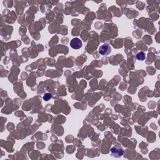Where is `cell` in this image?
<instances>
[{
    "label": "cell",
    "mask_w": 160,
    "mask_h": 160,
    "mask_svg": "<svg viewBox=\"0 0 160 160\" xmlns=\"http://www.w3.org/2000/svg\"><path fill=\"white\" fill-rule=\"evenodd\" d=\"M51 98H52V96L50 93H46L43 96V99L45 100V101H48V100H50Z\"/></svg>",
    "instance_id": "5b68a950"
},
{
    "label": "cell",
    "mask_w": 160,
    "mask_h": 160,
    "mask_svg": "<svg viewBox=\"0 0 160 160\" xmlns=\"http://www.w3.org/2000/svg\"><path fill=\"white\" fill-rule=\"evenodd\" d=\"M111 51V46L108 44H103L99 48V53L101 55L106 56L109 55Z\"/></svg>",
    "instance_id": "7a4b0ae2"
},
{
    "label": "cell",
    "mask_w": 160,
    "mask_h": 160,
    "mask_svg": "<svg viewBox=\"0 0 160 160\" xmlns=\"http://www.w3.org/2000/svg\"><path fill=\"white\" fill-rule=\"evenodd\" d=\"M111 152L112 156L115 158H119L123 156L124 150L119 144H116L111 149Z\"/></svg>",
    "instance_id": "6da1fadb"
},
{
    "label": "cell",
    "mask_w": 160,
    "mask_h": 160,
    "mask_svg": "<svg viewBox=\"0 0 160 160\" xmlns=\"http://www.w3.org/2000/svg\"><path fill=\"white\" fill-rule=\"evenodd\" d=\"M136 58L139 61H143L146 58V55L143 51H140L136 55Z\"/></svg>",
    "instance_id": "277c9868"
},
{
    "label": "cell",
    "mask_w": 160,
    "mask_h": 160,
    "mask_svg": "<svg viewBox=\"0 0 160 160\" xmlns=\"http://www.w3.org/2000/svg\"><path fill=\"white\" fill-rule=\"evenodd\" d=\"M71 47L74 50H78L82 47V41L78 38H73L70 42Z\"/></svg>",
    "instance_id": "3957f363"
}]
</instances>
